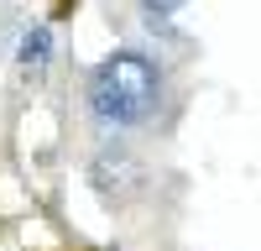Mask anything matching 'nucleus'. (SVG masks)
<instances>
[{
  "mask_svg": "<svg viewBox=\"0 0 261 251\" xmlns=\"http://www.w3.org/2000/svg\"><path fill=\"white\" fill-rule=\"evenodd\" d=\"M47 42H53V37H47V32H42V27H37V32L27 37V47H21V63H32V58L42 63V58H47Z\"/></svg>",
  "mask_w": 261,
  "mask_h": 251,
  "instance_id": "f03ea898",
  "label": "nucleus"
},
{
  "mask_svg": "<svg viewBox=\"0 0 261 251\" xmlns=\"http://www.w3.org/2000/svg\"><path fill=\"white\" fill-rule=\"evenodd\" d=\"M151 11H178V6H188V0H146Z\"/></svg>",
  "mask_w": 261,
  "mask_h": 251,
  "instance_id": "7ed1b4c3",
  "label": "nucleus"
},
{
  "mask_svg": "<svg viewBox=\"0 0 261 251\" xmlns=\"http://www.w3.org/2000/svg\"><path fill=\"white\" fill-rule=\"evenodd\" d=\"M157 99H162V73H157V63H151L146 53L120 47V53H110L89 73V110L105 126H115V131L151 120Z\"/></svg>",
  "mask_w": 261,
  "mask_h": 251,
  "instance_id": "f257e3e1",
  "label": "nucleus"
}]
</instances>
